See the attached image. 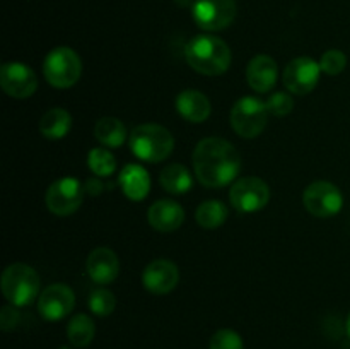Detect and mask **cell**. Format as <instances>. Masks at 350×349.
I'll return each mask as SVG.
<instances>
[{"label": "cell", "instance_id": "obj_23", "mask_svg": "<svg viewBox=\"0 0 350 349\" xmlns=\"http://www.w3.org/2000/svg\"><path fill=\"white\" fill-rule=\"evenodd\" d=\"M96 334V325L92 318L85 313H79L70 318L67 325V337L75 348H85L92 342Z\"/></svg>", "mask_w": 350, "mask_h": 349}, {"label": "cell", "instance_id": "obj_30", "mask_svg": "<svg viewBox=\"0 0 350 349\" xmlns=\"http://www.w3.org/2000/svg\"><path fill=\"white\" fill-rule=\"evenodd\" d=\"M17 324H19V311L14 307H3L2 311H0V325H2V331H12Z\"/></svg>", "mask_w": 350, "mask_h": 349}, {"label": "cell", "instance_id": "obj_19", "mask_svg": "<svg viewBox=\"0 0 350 349\" xmlns=\"http://www.w3.org/2000/svg\"><path fill=\"white\" fill-rule=\"evenodd\" d=\"M120 185L130 201H144L150 190L149 173L140 164H126L120 173Z\"/></svg>", "mask_w": 350, "mask_h": 349}, {"label": "cell", "instance_id": "obj_6", "mask_svg": "<svg viewBox=\"0 0 350 349\" xmlns=\"http://www.w3.org/2000/svg\"><path fill=\"white\" fill-rule=\"evenodd\" d=\"M269 120V108L263 101L253 96L241 98L231 109V127L239 137L255 139L265 130Z\"/></svg>", "mask_w": 350, "mask_h": 349}, {"label": "cell", "instance_id": "obj_22", "mask_svg": "<svg viewBox=\"0 0 350 349\" xmlns=\"http://www.w3.org/2000/svg\"><path fill=\"white\" fill-rule=\"evenodd\" d=\"M94 137L106 147H120L125 142L126 129L122 120L115 116H105L94 127Z\"/></svg>", "mask_w": 350, "mask_h": 349}, {"label": "cell", "instance_id": "obj_16", "mask_svg": "<svg viewBox=\"0 0 350 349\" xmlns=\"http://www.w3.org/2000/svg\"><path fill=\"white\" fill-rule=\"evenodd\" d=\"M149 222L156 231L171 233L176 231L185 221V211L178 202L164 198V201L154 202L149 207Z\"/></svg>", "mask_w": 350, "mask_h": 349}, {"label": "cell", "instance_id": "obj_18", "mask_svg": "<svg viewBox=\"0 0 350 349\" xmlns=\"http://www.w3.org/2000/svg\"><path fill=\"white\" fill-rule=\"evenodd\" d=\"M176 109L188 122L202 123L211 115V101L197 89H185L178 94Z\"/></svg>", "mask_w": 350, "mask_h": 349}, {"label": "cell", "instance_id": "obj_9", "mask_svg": "<svg viewBox=\"0 0 350 349\" xmlns=\"http://www.w3.org/2000/svg\"><path fill=\"white\" fill-rule=\"evenodd\" d=\"M303 202L310 214L317 218H332L340 212L344 197L330 181H314L304 190Z\"/></svg>", "mask_w": 350, "mask_h": 349}, {"label": "cell", "instance_id": "obj_26", "mask_svg": "<svg viewBox=\"0 0 350 349\" xmlns=\"http://www.w3.org/2000/svg\"><path fill=\"white\" fill-rule=\"evenodd\" d=\"M116 298L109 289H96L92 291L89 298V308L98 317H108L115 311Z\"/></svg>", "mask_w": 350, "mask_h": 349}, {"label": "cell", "instance_id": "obj_27", "mask_svg": "<svg viewBox=\"0 0 350 349\" xmlns=\"http://www.w3.org/2000/svg\"><path fill=\"white\" fill-rule=\"evenodd\" d=\"M211 349H243V339L232 328H221L212 335Z\"/></svg>", "mask_w": 350, "mask_h": 349}, {"label": "cell", "instance_id": "obj_10", "mask_svg": "<svg viewBox=\"0 0 350 349\" xmlns=\"http://www.w3.org/2000/svg\"><path fill=\"white\" fill-rule=\"evenodd\" d=\"M193 19L205 31L226 29L236 17V0H197Z\"/></svg>", "mask_w": 350, "mask_h": 349}, {"label": "cell", "instance_id": "obj_12", "mask_svg": "<svg viewBox=\"0 0 350 349\" xmlns=\"http://www.w3.org/2000/svg\"><path fill=\"white\" fill-rule=\"evenodd\" d=\"M320 64L310 57H299L289 62V65L284 70V86L287 91L294 94H308L317 88L320 81Z\"/></svg>", "mask_w": 350, "mask_h": 349}, {"label": "cell", "instance_id": "obj_21", "mask_svg": "<svg viewBox=\"0 0 350 349\" xmlns=\"http://www.w3.org/2000/svg\"><path fill=\"white\" fill-rule=\"evenodd\" d=\"M159 181L164 187V190L170 192V194H187L191 188V185H193L190 171L180 163L167 164L161 171Z\"/></svg>", "mask_w": 350, "mask_h": 349}, {"label": "cell", "instance_id": "obj_5", "mask_svg": "<svg viewBox=\"0 0 350 349\" xmlns=\"http://www.w3.org/2000/svg\"><path fill=\"white\" fill-rule=\"evenodd\" d=\"M43 74L53 88H72L81 79L82 62L72 48L58 47L44 58Z\"/></svg>", "mask_w": 350, "mask_h": 349}, {"label": "cell", "instance_id": "obj_25", "mask_svg": "<svg viewBox=\"0 0 350 349\" xmlns=\"http://www.w3.org/2000/svg\"><path fill=\"white\" fill-rule=\"evenodd\" d=\"M88 163L92 173L98 174V177H111L116 170L115 156L103 147H96L89 153Z\"/></svg>", "mask_w": 350, "mask_h": 349}, {"label": "cell", "instance_id": "obj_1", "mask_svg": "<svg viewBox=\"0 0 350 349\" xmlns=\"http://www.w3.org/2000/svg\"><path fill=\"white\" fill-rule=\"evenodd\" d=\"M193 168L202 185L208 188H221L238 177L241 170V156L226 139L207 137L195 147Z\"/></svg>", "mask_w": 350, "mask_h": 349}, {"label": "cell", "instance_id": "obj_13", "mask_svg": "<svg viewBox=\"0 0 350 349\" xmlns=\"http://www.w3.org/2000/svg\"><path fill=\"white\" fill-rule=\"evenodd\" d=\"M75 305V294L65 284H51L41 291L38 298V310L41 317L50 322L62 320L67 317Z\"/></svg>", "mask_w": 350, "mask_h": 349}, {"label": "cell", "instance_id": "obj_24", "mask_svg": "<svg viewBox=\"0 0 350 349\" xmlns=\"http://www.w3.org/2000/svg\"><path fill=\"white\" fill-rule=\"evenodd\" d=\"M195 218L202 228L215 229L228 219V207L221 201H207L198 205Z\"/></svg>", "mask_w": 350, "mask_h": 349}, {"label": "cell", "instance_id": "obj_28", "mask_svg": "<svg viewBox=\"0 0 350 349\" xmlns=\"http://www.w3.org/2000/svg\"><path fill=\"white\" fill-rule=\"evenodd\" d=\"M345 65H347V57H345L344 51L340 50L325 51L320 62L321 70L328 75H338L342 70H344Z\"/></svg>", "mask_w": 350, "mask_h": 349}, {"label": "cell", "instance_id": "obj_17", "mask_svg": "<svg viewBox=\"0 0 350 349\" xmlns=\"http://www.w3.org/2000/svg\"><path fill=\"white\" fill-rule=\"evenodd\" d=\"M246 81L256 92H269L277 82V64L269 55H256L246 68Z\"/></svg>", "mask_w": 350, "mask_h": 349}, {"label": "cell", "instance_id": "obj_11", "mask_svg": "<svg viewBox=\"0 0 350 349\" xmlns=\"http://www.w3.org/2000/svg\"><path fill=\"white\" fill-rule=\"evenodd\" d=\"M0 84L9 96L29 98L38 89V77L31 67L21 62H7L0 68Z\"/></svg>", "mask_w": 350, "mask_h": 349}, {"label": "cell", "instance_id": "obj_14", "mask_svg": "<svg viewBox=\"0 0 350 349\" xmlns=\"http://www.w3.org/2000/svg\"><path fill=\"white\" fill-rule=\"evenodd\" d=\"M180 281V270L171 260L157 259L146 267L142 274V283L149 293L167 294L176 287Z\"/></svg>", "mask_w": 350, "mask_h": 349}, {"label": "cell", "instance_id": "obj_29", "mask_svg": "<svg viewBox=\"0 0 350 349\" xmlns=\"http://www.w3.org/2000/svg\"><path fill=\"white\" fill-rule=\"evenodd\" d=\"M265 105L272 115L286 116L287 113L293 112L294 99H293V96L287 94V92L279 91V92H273V94L267 99Z\"/></svg>", "mask_w": 350, "mask_h": 349}, {"label": "cell", "instance_id": "obj_3", "mask_svg": "<svg viewBox=\"0 0 350 349\" xmlns=\"http://www.w3.org/2000/svg\"><path fill=\"white\" fill-rule=\"evenodd\" d=\"M130 147L139 159L147 163H161L173 153L174 139L171 132L156 123H144L130 133Z\"/></svg>", "mask_w": 350, "mask_h": 349}, {"label": "cell", "instance_id": "obj_7", "mask_svg": "<svg viewBox=\"0 0 350 349\" xmlns=\"http://www.w3.org/2000/svg\"><path fill=\"white\" fill-rule=\"evenodd\" d=\"M229 201L238 212L248 214L265 207L270 201V188L262 178L243 177L229 190Z\"/></svg>", "mask_w": 350, "mask_h": 349}, {"label": "cell", "instance_id": "obj_31", "mask_svg": "<svg viewBox=\"0 0 350 349\" xmlns=\"http://www.w3.org/2000/svg\"><path fill=\"white\" fill-rule=\"evenodd\" d=\"M347 332H349V335H350V315H349V318H347Z\"/></svg>", "mask_w": 350, "mask_h": 349}, {"label": "cell", "instance_id": "obj_2", "mask_svg": "<svg viewBox=\"0 0 350 349\" xmlns=\"http://www.w3.org/2000/svg\"><path fill=\"white\" fill-rule=\"evenodd\" d=\"M188 65L198 74L221 75L231 65V50L221 38L212 34H198L188 41L185 48Z\"/></svg>", "mask_w": 350, "mask_h": 349}, {"label": "cell", "instance_id": "obj_4", "mask_svg": "<svg viewBox=\"0 0 350 349\" xmlns=\"http://www.w3.org/2000/svg\"><path fill=\"white\" fill-rule=\"evenodd\" d=\"M2 293L14 307H26L38 298L40 276L26 263H12L2 274Z\"/></svg>", "mask_w": 350, "mask_h": 349}, {"label": "cell", "instance_id": "obj_15", "mask_svg": "<svg viewBox=\"0 0 350 349\" xmlns=\"http://www.w3.org/2000/svg\"><path fill=\"white\" fill-rule=\"evenodd\" d=\"M88 274L96 284H109L118 277L120 260L113 250L106 246L92 250L88 257Z\"/></svg>", "mask_w": 350, "mask_h": 349}, {"label": "cell", "instance_id": "obj_8", "mask_svg": "<svg viewBox=\"0 0 350 349\" xmlns=\"http://www.w3.org/2000/svg\"><path fill=\"white\" fill-rule=\"evenodd\" d=\"M84 188L77 178H60L53 181L46 192V205L55 216H70L82 205Z\"/></svg>", "mask_w": 350, "mask_h": 349}, {"label": "cell", "instance_id": "obj_20", "mask_svg": "<svg viewBox=\"0 0 350 349\" xmlns=\"http://www.w3.org/2000/svg\"><path fill=\"white\" fill-rule=\"evenodd\" d=\"M72 116L67 109L64 108H51L41 116L40 120V132L46 139L57 140L67 135L70 132Z\"/></svg>", "mask_w": 350, "mask_h": 349}]
</instances>
